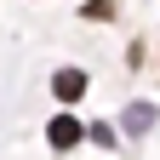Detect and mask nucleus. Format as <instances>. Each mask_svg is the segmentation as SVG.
Wrapping results in <instances>:
<instances>
[{
    "instance_id": "obj_1",
    "label": "nucleus",
    "mask_w": 160,
    "mask_h": 160,
    "mask_svg": "<svg viewBox=\"0 0 160 160\" xmlns=\"http://www.w3.org/2000/svg\"><path fill=\"white\" fill-rule=\"evenodd\" d=\"M46 137H52V149H74L86 132H80V120H74V114H57L52 126H46Z\"/></svg>"
},
{
    "instance_id": "obj_2",
    "label": "nucleus",
    "mask_w": 160,
    "mask_h": 160,
    "mask_svg": "<svg viewBox=\"0 0 160 160\" xmlns=\"http://www.w3.org/2000/svg\"><path fill=\"white\" fill-rule=\"evenodd\" d=\"M52 92L63 97V103H80V92H86V74H80V69H57V80H52Z\"/></svg>"
}]
</instances>
